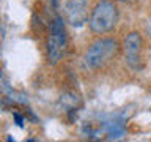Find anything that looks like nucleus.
<instances>
[{
	"label": "nucleus",
	"mask_w": 151,
	"mask_h": 142,
	"mask_svg": "<svg viewBox=\"0 0 151 142\" xmlns=\"http://www.w3.org/2000/svg\"><path fill=\"white\" fill-rule=\"evenodd\" d=\"M123 49L115 36H101L90 43L83 54V62L88 70L99 71L110 65Z\"/></svg>",
	"instance_id": "nucleus-1"
},
{
	"label": "nucleus",
	"mask_w": 151,
	"mask_h": 142,
	"mask_svg": "<svg viewBox=\"0 0 151 142\" xmlns=\"http://www.w3.org/2000/svg\"><path fill=\"white\" fill-rule=\"evenodd\" d=\"M118 5L115 0H98L90 9L88 27L96 35L110 33L118 22Z\"/></svg>",
	"instance_id": "nucleus-2"
},
{
	"label": "nucleus",
	"mask_w": 151,
	"mask_h": 142,
	"mask_svg": "<svg viewBox=\"0 0 151 142\" xmlns=\"http://www.w3.org/2000/svg\"><path fill=\"white\" fill-rule=\"evenodd\" d=\"M68 51V32L65 28V19L55 17L50 22V32L46 40V55L50 65H57L63 60Z\"/></svg>",
	"instance_id": "nucleus-3"
},
{
	"label": "nucleus",
	"mask_w": 151,
	"mask_h": 142,
	"mask_svg": "<svg viewBox=\"0 0 151 142\" xmlns=\"http://www.w3.org/2000/svg\"><path fill=\"white\" fill-rule=\"evenodd\" d=\"M123 55H124V62L131 70L134 71H140L145 65V59H143V49H145V43H143V36L140 32L132 30L124 36L123 41Z\"/></svg>",
	"instance_id": "nucleus-4"
},
{
	"label": "nucleus",
	"mask_w": 151,
	"mask_h": 142,
	"mask_svg": "<svg viewBox=\"0 0 151 142\" xmlns=\"http://www.w3.org/2000/svg\"><path fill=\"white\" fill-rule=\"evenodd\" d=\"M88 0H65L61 5V14L65 22L73 27H82L90 17Z\"/></svg>",
	"instance_id": "nucleus-5"
},
{
	"label": "nucleus",
	"mask_w": 151,
	"mask_h": 142,
	"mask_svg": "<svg viewBox=\"0 0 151 142\" xmlns=\"http://www.w3.org/2000/svg\"><path fill=\"white\" fill-rule=\"evenodd\" d=\"M60 104L65 109H68V111H74V109L80 104V96L76 92H66V93L61 95Z\"/></svg>",
	"instance_id": "nucleus-6"
},
{
	"label": "nucleus",
	"mask_w": 151,
	"mask_h": 142,
	"mask_svg": "<svg viewBox=\"0 0 151 142\" xmlns=\"http://www.w3.org/2000/svg\"><path fill=\"white\" fill-rule=\"evenodd\" d=\"M145 33H146V36L151 40V17L148 19V22H146V25H145Z\"/></svg>",
	"instance_id": "nucleus-7"
},
{
	"label": "nucleus",
	"mask_w": 151,
	"mask_h": 142,
	"mask_svg": "<svg viewBox=\"0 0 151 142\" xmlns=\"http://www.w3.org/2000/svg\"><path fill=\"white\" fill-rule=\"evenodd\" d=\"M3 101H5V98H3V95H2V93H0V104H2Z\"/></svg>",
	"instance_id": "nucleus-8"
},
{
	"label": "nucleus",
	"mask_w": 151,
	"mask_h": 142,
	"mask_svg": "<svg viewBox=\"0 0 151 142\" xmlns=\"http://www.w3.org/2000/svg\"><path fill=\"white\" fill-rule=\"evenodd\" d=\"M120 2H132V0H120Z\"/></svg>",
	"instance_id": "nucleus-9"
}]
</instances>
